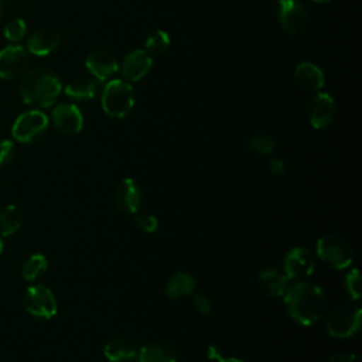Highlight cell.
<instances>
[{"label": "cell", "instance_id": "30bf717a", "mask_svg": "<svg viewBox=\"0 0 362 362\" xmlns=\"http://www.w3.org/2000/svg\"><path fill=\"white\" fill-rule=\"evenodd\" d=\"M308 14L297 0H279V23L290 34H300L307 27Z\"/></svg>", "mask_w": 362, "mask_h": 362}, {"label": "cell", "instance_id": "ffe728a7", "mask_svg": "<svg viewBox=\"0 0 362 362\" xmlns=\"http://www.w3.org/2000/svg\"><path fill=\"white\" fill-rule=\"evenodd\" d=\"M296 81L300 86L310 90H318L324 86V74L322 71L313 62H301L297 65L294 71Z\"/></svg>", "mask_w": 362, "mask_h": 362}, {"label": "cell", "instance_id": "d590c367", "mask_svg": "<svg viewBox=\"0 0 362 362\" xmlns=\"http://www.w3.org/2000/svg\"><path fill=\"white\" fill-rule=\"evenodd\" d=\"M313 1H318V3H327V1H332V0H313Z\"/></svg>", "mask_w": 362, "mask_h": 362}, {"label": "cell", "instance_id": "2e32d148", "mask_svg": "<svg viewBox=\"0 0 362 362\" xmlns=\"http://www.w3.org/2000/svg\"><path fill=\"white\" fill-rule=\"evenodd\" d=\"M153 66L151 55L144 49L130 52L122 62V75L129 81H140Z\"/></svg>", "mask_w": 362, "mask_h": 362}, {"label": "cell", "instance_id": "7402d4cb", "mask_svg": "<svg viewBox=\"0 0 362 362\" xmlns=\"http://www.w3.org/2000/svg\"><path fill=\"white\" fill-rule=\"evenodd\" d=\"M23 223V214L17 205H7L0 212V235L11 236Z\"/></svg>", "mask_w": 362, "mask_h": 362}, {"label": "cell", "instance_id": "ba28073f", "mask_svg": "<svg viewBox=\"0 0 362 362\" xmlns=\"http://www.w3.org/2000/svg\"><path fill=\"white\" fill-rule=\"evenodd\" d=\"M30 52L23 45H7L0 51V78L13 81L20 78L28 66Z\"/></svg>", "mask_w": 362, "mask_h": 362}, {"label": "cell", "instance_id": "1f68e13d", "mask_svg": "<svg viewBox=\"0 0 362 362\" xmlns=\"http://www.w3.org/2000/svg\"><path fill=\"white\" fill-rule=\"evenodd\" d=\"M206 355L211 361H216V362H245L242 359L233 358V356H223L221 354V351L215 346V345H209L206 349Z\"/></svg>", "mask_w": 362, "mask_h": 362}, {"label": "cell", "instance_id": "d4e9b609", "mask_svg": "<svg viewBox=\"0 0 362 362\" xmlns=\"http://www.w3.org/2000/svg\"><path fill=\"white\" fill-rule=\"evenodd\" d=\"M171 44V38L170 35L163 31V30H157L153 31L147 40H146V51L148 54H163Z\"/></svg>", "mask_w": 362, "mask_h": 362}, {"label": "cell", "instance_id": "5b68a950", "mask_svg": "<svg viewBox=\"0 0 362 362\" xmlns=\"http://www.w3.org/2000/svg\"><path fill=\"white\" fill-rule=\"evenodd\" d=\"M317 256L328 266L342 270L352 264L354 247L344 236L327 233L317 240Z\"/></svg>", "mask_w": 362, "mask_h": 362}, {"label": "cell", "instance_id": "836d02e7", "mask_svg": "<svg viewBox=\"0 0 362 362\" xmlns=\"http://www.w3.org/2000/svg\"><path fill=\"white\" fill-rule=\"evenodd\" d=\"M269 171L274 175H283L286 173V163L281 158H272L269 161Z\"/></svg>", "mask_w": 362, "mask_h": 362}, {"label": "cell", "instance_id": "ac0fdd59", "mask_svg": "<svg viewBox=\"0 0 362 362\" xmlns=\"http://www.w3.org/2000/svg\"><path fill=\"white\" fill-rule=\"evenodd\" d=\"M139 362H177V351L170 342L153 341L137 352Z\"/></svg>", "mask_w": 362, "mask_h": 362}, {"label": "cell", "instance_id": "f546056e", "mask_svg": "<svg viewBox=\"0 0 362 362\" xmlns=\"http://www.w3.org/2000/svg\"><path fill=\"white\" fill-rule=\"evenodd\" d=\"M16 154V147L11 140H1L0 141V167L7 165L13 161Z\"/></svg>", "mask_w": 362, "mask_h": 362}, {"label": "cell", "instance_id": "4dcf8cb0", "mask_svg": "<svg viewBox=\"0 0 362 362\" xmlns=\"http://www.w3.org/2000/svg\"><path fill=\"white\" fill-rule=\"evenodd\" d=\"M192 304L195 307V310L199 313V314H209L212 311V301L211 298L204 294V293H198V294H194L192 297Z\"/></svg>", "mask_w": 362, "mask_h": 362}, {"label": "cell", "instance_id": "83f0119b", "mask_svg": "<svg viewBox=\"0 0 362 362\" xmlns=\"http://www.w3.org/2000/svg\"><path fill=\"white\" fill-rule=\"evenodd\" d=\"M345 293L351 300H358L361 297V274L358 269H351L344 280Z\"/></svg>", "mask_w": 362, "mask_h": 362}, {"label": "cell", "instance_id": "cb8c5ba5", "mask_svg": "<svg viewBox=\"0 0 362 362\" xmlns=\"http://www.w3.org/2000/svg\"><path fill=\"white\" fill-rule=\"evenodd\" d=\"M47 266H48V260H47V257H45L44 255L35 253V255L30 256V257L24 262L23 270H21L24 280H27V281H34V280H37L41 274L45 273Z\"/></svg>", "mask_w": 362, "mask_h": 362}, {"label": "cell", "instance_id": "8992f818", "mask_svg": "<svg viewBox=\"0 0 362 362\" xmlns=\"http://www.w3.org/2000/svg\"><path fill=\"white\" fill-rule=\"evenodd\" d=\"M49 124L48 116L41 110H28L21 113L13 123L11 134L20 143H33L42 137Z\"/></svg>", "mask_w": 362, "mask_h": 362}, {"label": "cell", "instance_id": "52a82bcc", "mask_svg": "<svg viewBox=\"0 0 362 362\" xmlns=\"http://www.w3.org/2000/svg\"><path fill=\"white\" fill-rule=\"evenodd\" d=\"M24 307L31 315L44 320L52 318L58 311L54 293L44 284H35L25 290Z\"/></svg>", "mask_w": 362, "mask_h": 362}, {"label": "cell", "instance_id": "4316f807", "mask_svg": "<svg viewBox=\"0 0 362 362\" xmlns=\"http://www.w3.org/2000/svg\"><path fill=\"white\" fill-rule=\"evenodd\" d=\"M25 33H27V24L23 18H18V17L11 18L4 25V37L11 42H18L20 40H23Z\"/></svg>", "mask_w": 362, "mask_h": 362}, {"label": "cell", "instance_id": "7a4b0ae2", "mask_svg": "<svg viewBox=\"0 0 362 362\" xmlns=\"http://www.w3.org/2000/svg\"><path fill=\"white\" fill-rule=\"evenodd\" d=\"M18 90L25 105L48 107L59 96L62 85L54 72L38 68L23 75Z\"/></svg>", "mask_w": 362, "mask_h": 362}, {"label": "cell", "instance_id": "4fadbf2b", "mask_svg": "<svg viewBox=\"0 0 362 362\" xmlns=\"http://www.w3.org/2000/svg\"><path fill=\"white\" fill-rule=\"evenodd\" d=\"M115 202L120 212L137 214L143 202V194L139 184L133 178H123L116 187Z\"/></svg>", "mask_w": 362, "mask_h": 362}, {"label": "cell", "instance_id": "603a6c76", "mask_svg": "<svg viewBox=\"0 0 362 362\" xmlns=\"http://www.w3.org/2000/svg\"><path fill=\"white\" fill-rule=\"evenodd\" d=\"M98 90V85L93 79L89 78H81L69 82L65 86V95L76 99V100H88L95 96Z\"/></svg>", "mask_w": 362, "mask_h": 362}, {"label": "cell", "instance_id": "f1b7e54d", "mask_svg": "<svg viewBox=\"0 0 362 362\" xmlns=\"http://www.w3.org/2000/svg\"><path fill=\"white\" fill-rule=\"evenodd\" d=\"M134 222L143 232L147 233H154L158 229V219L148 212H137Z\"/></svg>", "mask_w": 362, "mask_h": 362}, {"label": "cell", "instance_id": "6da1fadb", "mask_svg": "<svg viewBox=\"0 0 362 362\" xmlns=\"http://www.w3.org/2000/svg\"><path fill=\"white\" fill-rule=\"evenodd\" d=\"M287 314L298 324L310 327L325 313L327 300L322 288L311 281L300 280L290 284L283 296Z\"/></svg>", "mask_w": 362, "mask_h": 362}, {"label": "cell", "instance_id": "8fae6325", "mask_svg": "<svg viewBox=\"0 0 362 362\" xmlns=\"http://www.w3.org/2000/svg\"><path fill=\"white\" fill-rule=\"evenodd\" d=\"M307 119L314 129H324L331 124L335 116V102L324 92L314 95L307 105Z\"/></svg>", "mask_w": 362, "mask_h": 362}, {"label": "cell", "instance_id": "9a60e30c", "mask_svg": "<svg viewBox=\"0 0 362 362\" xmlns=\"http://www.w3.org/2000/svg\"><path fill=\"white\" fill-rule=\"evenodd\" d=\"M85 65L88 71L98 79V81H106L113 74L117 72V61L109 51L98 49L88 55Z\"/></svg>", "mask_w": 362, "mask_h": 362}, {"label": "cell", "instance_id": "d6986e66", "mask_svg": "<svg viewBox=\"0 0 362 362\" xmlns=\"http://www.w3.org/2000/svg\"><path fill=\"white\" fill-rule=\"evenodd\" d=\"M137 352L136 342L123 337L110 339L103 348V355L109 362H129L137 356Z\"/></svg>", "mask_w": 362, "mask_h": 362}, {"label": "cell", "instance_id": "44dd1931", "mask_svg": "<svg viewBox=\"0 0 362 362\" xmlns=\"http://www.w3.org/2000/svg\"><path fill=\"white\" fill-rule=\"evenodd\" d=\"M195 280L191 274L185 272H178L173 274L164 288V293L168 298L177 300L181 297H187L195 291Z\"/></svg>", "mask_w": 362, "mask_h": 362}, {"label": "cell", "instance_id": "9c48e42d", "mask_svg": "<svg viewBox=\"0 0 362 362\" xmlns=\"http://www.w3.org/2000/svg\"><path fill=\"white\" fill-rule=\"evenodd\" d=\"M315 269V259L310 249L296 246L290 249L283 260V272L290 280H301L313 274Z\"/></svg>", "mask_w": 362, "mask_h": 362}, {"label": "cell", "instance_id": "e0dca14e", "mask_svg": "<svg viewBox=\"0 0 362 362\" xmlns=\"http://www.w3.org/2000/svg\"><path fill=\"white\" fill-rule=\"evenodd\" d=\"M259 283L272 297H283L290 287V279L286 276L283 269L276 266L264 267L259 273Z\"/></svg>", "mask_w": 362, "mask_h": 362}, {"label": "cell", "instance_id": "74e56055", "mask_svg": "<svg viewBox=\"0 0 362 362\" xmlns=\"http://www.w3.org/2000/svg\"><path fill=\"white\" fill-rule=\"evenodd\" d=\"M0 16H1V1H0Z\"/></svg>", "mask_w": 362, "mask_h": 362}, {"label": "cell", "instance_id": "d6a6232c", "mask_svg": "<svg viewBox=\"0 0 362 362\" xmlns=\"http://www.w3.org/2000/svg\"><path fill=\"white\" fill-rule=\"evenodd\" d=\"M324 362H361V358L356 354H335Z\"/></svg>", "mask_w": 362, "mask_h": 362}, {"label": "cell", "instance_id": "484cf974", "mask_svg": "<svg viewBox=\"0 0 362 362\" xmlns=\"http://www.w3.org/2000/svg\"><path fill=\"white\" fill-rule=\"evenodd\" d=\"M247 147L249 150H252L253 153L256 154H260V156H269L274 151V141L272 137H269L267 134H255L249 143H247Z\"/></svg>", "mask_w": 362, "mask_h": 362}, {"label": "cell", "instance_id": "5bb4252c", "mask_svg": "<svg viewBox=\"0 0 362 362\" xmlns=\"http://www.w3.org/2000/svg\"><path fill=\"white\" fill-rule=\"evenodd\" d=\"M61 44V34L49 27H42L31 33L27 40V51L37 57H44L55 51Z\"/></svg>", "mask_w": 362, "mask_h": 362}, {"label": "cell", "instance_id": "277c9868", "mask_svg": "<svg viewBox=\"0 0 362 362\" xmlns=\"http://www.w3.org/2000/svg\"><path fill=\"white\" fill-rule=\"evenodd\" d=\"M134 106V92L130 83L122 79L109 81L102 93V107L105 113L115 119L126 117Z\"/></svg>", "mask_w": 362, "mask_h": 362}, {"label": "cell", "instance_id": "e575fe53", "mask_svg": "<svg viewBox=\"0 0 362 362\" xmlns=\"http://www.w3.org/2000/svg\"><path fill=\"white\" fill-rule=\"evenodd\" d=\"M1 252H3V239L0 236V255H1Z\"/></svg>", "mask_w": 362, "mask_h": 362}, {"label": "cell", "instance_id": "3957f363", "mask_svg": "<svg viewBox=\"0 0 362 362\" xmlns=\"http://www.w3.org/2000/svg\"><path fill=\"white\" fill-rule=\"evenodd\" d=\"M362 310L354 303H341L335 305L327 317V331L331 337L346 339L361 329Z\"/></svg>", "mask_w": 362, "mask_h": 362}, {"label": "cell", "instance_id": "8d00e7d4", "mask_svg": "<svg viewBox=\"0 0 362 362\" xmlns=\"http://www.w3.org/2000/svg\"><path fill=\"white\" fill-rule=\"evenodd\" d=\"M0 1H7V3H13V1H20V0H0Z\"/></svg>", "mask_w": 362, "mask_h": 362}, {"label": "cell", "instance_id": "7c38bea8", "mask_svg": "<svg viewBox=\"0 0 362 362\" xmlns=\"http://www.w3.org/2000/svg\"><path fill=\"white\" fill-rule=\"evenodd\" d=\"M51 119L54 127L65 136H74L79 133L83 127V116L79 107L72 103L58 105L52 110Z\"/></svg>", "mask_w": 362, "mask_h": 362}]
</instances>
